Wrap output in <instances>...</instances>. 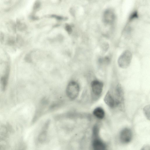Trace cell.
Segmentation results:
<instances>
[{
	"instance_id": "6da1fadb",
	"label": "cell",
	"mask_w": 150,
	"mask_h": 150,
	"mask_svg": "<svg viewBox=\"0 0 150 150\" xmlns=\"http://www.w3.org/2000/svg\"><path fill=\"white\" fill-rule=\"evenodd\" d=\"M80 91V86L78 83L74 81H70L68 84L66 93L68 97L71 100L76 99Z\"/></svg>"
},
{
	"instance_id": "7a4b0ae2",
	"label": "cell",
	"mask_w": 150,
	"mask_h": 150,
	"mask_svg": "<svg viewBox=\"0 0 150 150\" xmlns=\"http://www.w3.org/2000/svg\"><path fill=\"white\" fill-rule=\"evenodd\" d=\"M132 54L131 52L126 50L124 51L119 56L117 63L119 67L126 69L129 65L131 61Z\"/></svg>"
},
{
	"instance_id": "3957f363",
	"label": "cell",
	"mask_w": 150,
	"mask_h": 150,
	"mask_svg": "<svg viewBox=\"0 0 150 150\" xmlns=\"http://www.w3.org/2000/svg\"><path fill=\"white\" fill-rule=\"evenodd\" d=\"M115 12L112 9L108 8L103 12V20L104 23L106 24H112L115 21Z\"/></svg>"
},
{
	"instance_id": "277c9868",
	"label": "cell",
	"mask_w": 150,
	"mask_h": 150,
	"mask_svg": "<svg viewBox=\"0 0 150 150\" xmlns=\"http://www.w3.org/2000/svg\"><path fill=\"white\" fill-rule=\"evenodd\" d=\"M103 86V83L97 80L93 81L91 83L92 92L96 95H99L102 93Z\"/></svg>"
},
{
	"instance_id": "5b68a950",
	"label": "cell",
	"mask_w": 150,
	"mask_h": 150,
	"mask_svg": "<svg viewBox=\"0 0 150 150\" xmlns=\"http://www.w3.org/2000/svg\"><path fill=\"white\" fill-rule=\"evenodd\" d=\"M132 134L130 129L125 128L122 130L120 134V139L122 142L127 143L131 140Z\"/></svg>"
},
{
	"instance_id": "8992f818",
	"label": "cell",
	"mask_w": 150,
	"mask_h": 150,
	"mask_svg": "<svg viewBox=\"0 0 150 150\" xmlns=\"http://www.w3.org/2000/svg\"><path fill=\"white\" fill-rule=\"evenodd\" d=\"M104 100L106 105L109 107L112 108L114 106L115 100L109 91H108L106 94Z\"/></svg>"
},
{
	"instance_id": "52a82bcc",
	"label": "cell",
	"mask_w": 150,
	"mask_h": 150,
	"mask_svg": "<svg viewBox=\"0 0 150 150\" xmlns=\"http://www.w3.org/2000/svg\"><path fill=\"white\" fill-rule=\"evenodd\" d=\"M116 103L117 104L122 101L123 96V92L122 86L120 84H118L116 88Z\"/></svg>"
},
{
	"instance_id": "ba28073f",
	"label": "cell",
	"mask_w": 150,
	"mask_h": 150,
	"mask_svg": "<svg viewBox=\"0 0 150 150\" xmlns=\"http://www.w3.org/2000/svg\"><path fill=\"white\" fill-rule=\"evenodd\" d=\"M92 147L93 150H104L105 146L101 141L96 139L93 141Z\"/></svg>"
},
{
	"instance_id": "9c48e42d",
	"label": "cell",
	"mask_w": 150,
	"mask_h": 150,
	"mask_svg": "<svg viewBox=\"0 0 150 150\" xmlns=\"http://www.w3.org/2000/svg\"><path fill=\"white\" fill-rule=\"evenodd\" d=\"M93 114L96 117L99 119L103 118L105 115L104 110L100 107L95 108L93 111Z\"/></svg>"
},
{
	"instance_id": "30bf717a",
	"label": "cell",
	"mask_w": 150,
	"mask_h": 150,
	"mask_svg": "<svg viewBox=\"0 0 150 150\" xmlns=\"http://www.w3.org/2000/svg\"><path fill=\"white\" fill-rule=\"evenodd\" d=\"M8 73H7L3 76L1 79V85L3 90H5L7 83Z\"/></svg>"
},
{
	"instance_id": "8fae6325",
	"label": "cell",
	"mask_w": 150,
	"mask_h": 150,
	"mask_svg": "<svg viewBox=\"0 0 150 150\" xmlns=\"http://www.w3.org/2000/svg\"><path fill=\"white\" fill-rule=\"evenodd\" d=\"M150 105H147L144 108L143 112L146 118L149 120L150 119Z\"/></svg>"
},
{
	"instance_id": "7c38bea8",
	"label": "cell",
	"mask_w": 150,
	"mask_h": 150,
	"mask_svg": "<svg viewBox=\"0 0 150 150\" xmlns=\"http://www.w3.org/2000/svg\"><path fill=\"white\" fill-rule=\"evenodd\" d=\"M138 17V13L137 11H135L132 12L130 15L129 17V20H131Z\"/></svg>"
},
{
	"instance_id": "4fadbf2b",
	"label": "cell",
	"mask_w": 150,
	"mask_h": 150,
	"mask_svg": "<svg viewBox=\"0 0 150 150\" xmlns=\"http://www.w3.org/2000/svg\"><path fill=\"white\" fill-rule=\"evenodd\" d=\"M141 150H150L149 146L147 145H145L142 148Z\"/></svg>"
}]
</instances>
